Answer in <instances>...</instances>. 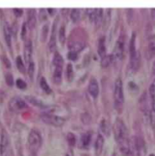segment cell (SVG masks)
<instances>
[{
  "instance_id": "obj_39",
  "label": "cell",
  "mask_w": 155,
  "mask_h": 156,
  "mask_svg": "<svg viewBox=\"0 0 155 156\" xmlns=\"http://www.w3.org/2000/svg\"><path fill=\"white\" fill-rule=\"evenodd\" d=\"M82 121L83 123H89V121H90L91 120V117L90 115H89V114L87 113H85V114H83L82 115Z\"/></svg>"
},
{
  "instance_id": "obj_32",
  "label": "cell",
  "mask_w": 155,
  "mask_h": 156,
  "mask_svg": "<svg viewBox=\"0 0 155 156\" xmlns=\"http://www.w3.org/2000/svg\"><path fill=\"white\" fill-rule=\"evenodd\" d=\"M35 73V65L33 62L28 65V75H29L30 79L33 81V76H34Z\"/></svg>"
},
{
  "instance_id": "obj_25",
  "label": "cell",
  "mask_w": 155,
  "mask_h": 156,
  "mask_svg": "<svg viewBox=\"0 0 155 156\" xmlns=\"http://www.w3.org/2000/svg\"><path fill=\"white\" fill-rule=\"evenodd\" d=\"M100 129L101 131L106 136L110 135V127L109 123H107L106 120H102L100 123Z\"/></svg>"
},
{
  "instance_id": "obj_28",
  "label": "cell",
  "mask_w": 155,
  "mask_h": 156,
  "mask_svg": "<svg viewBox=\"0 0 155 156\" xmlns=\"http://www.w3.org/2000/svg\"><path fill=\"white\" fill-rule=\"evenodd\" d=\"M80 17H81V14H80V11L77 9H73L71 11V13H70V18H71L72 21L74 23L77 22V21H80Z\"/></svg>"
},
{
  "instance_id": "obj_35",
  "label": "cell",
  "mask_w": 155,
  "mask_h": 156,
  "mask_svg": "<svg viewBox=\"0 0 155 156\" xmlns=\"http://www.w3.org/2000/svg\"><path fill=\"white\" fill-rule=\"evenodd\" d=\"M49 33V24H45L43 26V30H42V35H41V40L43 42L46 41V40L47 39Z\"/></svg>"
},
{
  "instance_id": "obj_11",
  "label": "cell",
  "mask_w": 155,
  "mask_h": 156,
  "mask_svg": "<svg viewBox=\"0 0 155 156\" xmlns=\"http://www.w3.org/2000/svg\"><path fill=\"white\" fill-rule=\"evenodd\" d=\"M28 28L33 30L36 24V12L35 9H31L28 11Z\"/></svg>"
},
{
  "instance_id": "obj_2",
  "label": "cell",
  "mask_w": 155,
  "mask_h": 156,
  "mask_svg": "<svg viewBox=\"0 0 155 156\" xmlns=\"http://www.w3.org/2000/svg\"><path fill=\"white\" fill-rule=\"evenodd\" d=\"M114 107L119 113L123 111L124 105V93H123V82L120 78H117L114 83Z\"/></svg>"
},
{
  "instance_id": "obj_24",
  "label": "cell",
  "mask_w": 155,
  "mask_h": 156,
  "mask_svg": "<svg viewBox=\"0 0 155 156\" xmlns=\"http://www.w3.org/2000/svg\"><path fill=\"white\" fill-rule=\"evenodd\" d=\"M39 85H40L41 89H43L46 93H47V94H50V93H51V88H50L49 85L48 84V83H47V81H46L45 77H42L41 79H40Z\"/></svg>"
},
{
  "instance_id": "obj_12",
  "label": "cell",
  "mask_w": 155,
  "mask_h": 156,
  "mask_svg": "<svg viewBox=\"0 0 155 156\" xmlns=\"http://www.w3.org/2000/svg\"><path fill=\"white\" fill-rule=\"evenodd\" d=\"M26 99L28 100V102H29L30 104H32L33 105L38 107V108H46L48 107L43 101H42V100L39 99L35 97V96H26Z\"/></svg>"
},
{
  "instance_id": "obj_1",
  "label": "cell",
  "mask_w": 155,
  "mask_h": 156,
  "mask_svg": "<svg viewBox=\"0 0 155 156\" xmlns=\"http://www.w3.org/2000/svg\"><path fill=\"white\" fill-rule=\"evenodd\" d=\"M114 137L119 146L120 149L125 155H131V148L128 138L127 128L121 119H117L114 125Z\"/></svg>"
},
{
  "instance_id": "obj_4",
  "label": "cell",
  "mask_w": 155,
  "mask_h": 156,
  "mask_svg": "<svg viewBox=\"0 0 155 156\" xmlns=\"http://www.w3.org/2000/svg\"><path fill=\"white\" fill-rule=\"evenodd\" d=\"M41 120L46 124L55 126V127H61L65 122V120L62 117L52 115L51 113H43L41 115Z\"/></svg>"
},
{
  "instance_id": "obj_27",
  "label": "cell",
  "mask_w": 155,
  "mask_h": 156,
  "mask_svg": "<svg viewBox=\"0 0 155 156\" xmlns=\"http://www.w3.org/2000/svg\"><path fill=\"white\" fill-rule=\"evenodd\" d=\"M16 66H17V69L21 73L24 74L26 72L25 66H24V62H23L22 58L21 56H17L16 58Z\"/></svg>"
},
{
  "instance_id": "obj_22",
  "label": "cell",
  "mask_w": 155,
  "mask_h": 156,
  "mask_svg": "<svg viewBox=\"0 0 155 156\" xmlns=\"http://www.w3.org/2000/svg\"><path fill=\"white\" fill-rule=\"evenodd\" d=\"M52 64L55 67H58V66L63 67L64 59L63 58H62V55H60L59 53H58V52H55V55H54L52 60Z\"/></svg>"
},
{
  "instance_id": "obj_48",
  "label": "cell",
  "mask_w": 155,
  "mask_h": 156,
  "mask_svg": "<svg viewBox=\"0 0 155 156\" xmlns=\"http://www.w3.org/2000/svg\"><path fill=\"white\" fill-rule=\"evenodd\" d=\"M66 156H69V155H66Z\"/></svg>"
},
{
  "instance_id": "obj_13",
  "label": "cell",
  "mask_w": 155,
  "mask_h": 156,
  "mask_svg": "<svg viewBox=\"0 0 155 156\" xmlns=\"http://www.w3.org/2000/svg\"><path fill=\"white\" fill-rule=\"evenodd\" d=\"M148 54L149 58L155 56V35H152L148 39Z\"/></svg>"
},
{
  "instance_id": "obj_3",
  "label": "cell",
  "mask_w": 155,
  "mask_h": 156,
  "mask_svg": "<svg viewBox=\"0 0 155 156\" xmlns=\"http://www.w3.org/2000/svg\"><path fill=\"white\" fill-rule=\"evenodd\" d=\"M136 34L133 33L130 41V67L133 71H136L139 67L140 56L135 46Z\"/></svg>"
},
{
  "instance_id": "obj_31",
  "label": "cell",
  "mask_w": 155,
  "mask_h": 156,
  "mask_svg": "<svg viewBox=\"0 0 155 156\" xmlns=\"http://www.w3.org/2000/svg\"><path fill=\"white\" fill-rule=\"evenodd\" d=\"M67 140L70 146H74L77 142V138L73 133H68L67 135Z\"/></svg>"
},
{
  "instance_id": "obj_20",
  "label": "cell",
  "mask_w": 155,
  "mask_h": 156,
  "mask_svg": "<svg viewBox=\"0 0 155 156\" xmlns=\"http://www.w3.org/2000/svg\"><path fill=\"white\" fill-rule=\"evenodd\" d=\"M149 118H150L151 126L154 128H155V99H151L150 112H149Z\"/></svg>"
},
{
  "instance_id": "obj_40",
  "label": "cell",
  "mask_w": 155,
  "mask_h": 156,
  "mask_svg": "<svg viewBox=\"0 0 155 156\" xmlns=\"http://www.w3.org/2000/svg\"><path fill=\"white\" fill-rule=\"evenodd\" d=\"M26 35H27V24L24 23V24H23L22 28H21V36L22 40H24V39H25Z\"/></svg>"
},
{
  "instance_id": "obj_16",
  "label": "cell",
  "mask_w": 155,
  "mask_h": 156,
  "mask_svg": "<svg viewBox=\"0 0 155 156\" xmlns=\"http://www.w3.org/2000/svg\"><path fill=\"white\" fill-rule=\"evenodd\" d=\"M140 105H141V108L142 110V112L145 114H147V115L148 114L149 115L150 108L148 106V101L146 93H143V95L141 96V99H140Z\"/></svg>"
},
{
  "instance_id": "obj_33",
  "label": "cell",
  "mask_w": 155,
  "mask_h": 156,
  "mask_svg": "<svg viewBox=\"0 0 155 156\" xmlns=\"http://www.w3.org/2000/svg\"><path fill=\"white\" fill-rule=\"evenodd\" d=\"M58 37H59V41L62 44H64L65 42V28L64 26H62L58 32Z\"/></svg>"
},
{
  "instance_id": "obj_26",
  "label": "cell",
  "mask_w": 155,
  "mask_h": 156,
  "mask_svg": "<svg viewBox=\"0 0 155 156\" xmlns=\"http://www.w3.org/2000/svg\"><path fill=\"white\" fill-rule=\"evenodd\" d=\"M114 56L113 55H106L105 57H104L103 58H101V65L103 67H107L112 63L113 60H114Z\"/></svg>"
},
{
  "instance_id": "obj_42",
  "label": "cell",
  "mask_w": 155,
  "mask_h": 156,
  "mask_svg": "<svg viewBox=\"0 0 155 156\" xmlns=\"http://www.w3.org/2000/svg\"><path fill=\"white\" fill-rule=\"evenodd\" d=\"M77 55H78V54L75 53V52H69V53H68L69 59H70V60H72V61L77 60Z\"/></svg>"
},
{
  "instance_id": "obj_6",
  "label": "cell",
  "mask_w": 155,
  "mask_h": 156,
  "mask_svg": "<svg viewBox=\"0 0 155 156\" xmlns=\"http://www.w3.org/2000/svg\"><path fill=\"white\" fill-rule=\"evenodd\" d=\"M124 46H125V37L123 35H120L117 40L116 44L114 46L113 50V56L114 58L122 59L124 55Z\"/></svg>"
},
{
  "instance_id": "obj_44",
  "label": "cell",
  "mask_w": 155,
  "mask_h": 156,
  "mask_svg": "<svg viewBox=\"0 0 155 156\" xmlns=\"http://www.w3.org/2000/svg\"><path fill=\"white\" fill-rule=\"evenodd\" d=\"M4 63H5V65H6V67H11V63L10 62H9V60L6 57H4Z\"/></svg>"
},
{
  "instance_id": "obj_29",
  "label": "cell",
  "mask_w": 155,
  "mask_h": 156,
  "mask_svg": "<svg viewBox=\"0 0 155 156\" xmlns=\"http://www.w3.org/2000/svg\"><path fill=\"white\" fill-rule=\"evenodd\" d=\"M103 10L102 9H96V19H95V23L97 25L101 23L102 21V17H103Z\"/></svg>"
},
{
  "instance_id": "obj_38",
  "label": "cell",
  "mask_w": 155,
  "mask_h": 156,
  "mask_svg": "<svg viewBox=\"0 0 155 156\" xmlns=\"http://www.w3.org/2000/svg\"><path fill=\"white\" fill-rule=\"evenodd\" d=\"M16 86L20 89H24L27 88V83L23 80L17 79L16 81Z\"/></svg>"
},
{
  "instance_id": "obj_23",
  "label": "cell",
  "mask_w": 155,
  "mask_h": 156,
  "mask_svg": "<svg viewBox=\"0 0 155 156\" xmlns=\"http://www.w3.org/2000/svg\"><path fill=\"white\" fill-rule=\"evenodd\" d=\"M8 142H9V139H8V136L6 133L4 131L2 134V137H1V144H0V149H1V152L3 153L5 150L6 149L8 146Z\"/></svg>"
},
{
  "instance_id": "obj_34",
  "label": "cell",
  "mask_w": 155,
  "mask_h": 156,
  "mask_svg": "<svg viewBox=\"0 0 155 156\" xmlns=\"http://www.w3.org/2000/svg\"><path fill=\"white\" fill-rule=\"evenodd\" d=\"M87 15L89 17V20L92 22H95L96 15V9H87Z\"/></svg>"
},
{
  "instance_id": "obj_37",
  "label": "cell",
  "mask_w": 155,
  "mask_h": 156,
  "mask_svg": "<svg viewBox=\"0 0 155 156\" xmlns=\"http://www.w3.org/2000/svg\"><path fill=\"white\" fill-rule=\"evenodd\" d=\"M5 81H6V83L9 86H13V84H14V79H13V76H12V74L7 73V74H5Z\"/></svg>"
},
{
  "instance_id": "obj_7",
  "label": "cell",
  "mask_w": 155,
  "mask_h": 156,
  "mask_svg": "<svg viewBox=\"0 0 155 156\" xmlns=\"http://www.w3.org/2000/svg\"><path fill=\"white\" fill-rule=\"evenodd\" d=\"M9 106L11 111L14 112H17L21 110L28 108V105H27L26 102L20 97H17V96H15L10 100L9 103Z\"/></svg>"
},
{
  "instance_id": "obj_18",
  "label": "cell",
  "mask_w": 155,
  "mask_h": 156,
  "mask_svg": "<svg viewBox=\"0 0 155 156\" xmlns=\"http://www.w3.org/2000/svg\"><path fill=\"white\" fill-rule=\"evenodd\" d=\"M104 139L102 135L99 134L97 136V139H96V142H95V150H96V152L98 155L100 154L102 151L103 146H104Z\"/></svg>"
},
{
  "instance_id": "obj_36",
  "label": "cell",
  "mask_w": 155,
  "mask_h": 156,
  "mask_svg": "<svg viewBox=\"0 0 155 156\" xmlns=\"http://www.w3.org/2000/svg\"><path fill=\"white\" fill-rule=\"evenodd\" d=\"M149 95L151 99H155V79L149 86Z\"/></svg>"
},
{
  "instance_id": "obj_46",
  "label": "cell",
  "mask_w": 155,
  "mask_h": 156,
  "mask_svg": "<svg viewBox=\"0 0 155 156\" xmlns=\"http://www.w3.org/2000/svg\"><path fill=\"white\" fill-rule=\"evenodd\" d=\"M152 71H153V74L155 76V61L153 64V66H152Z\"/></svg>"
},
{
  "instance_id": "obj_47",
  "label": "cell",
  "mask_w": 155,
  "mask_h": 156,
  "mask_svg": "<svg viewBox=\"0 0 155 156\" xmlns=\"http://www.w3.org/2000/svg\"><path fill=\"white\" fill-rule=\"evenodd\" d=\"M112 156H117V155H116V154H115V153H114V154H113V155H112Z\"/></svg>"
},
{
  "instance_id": "obj_17",
  "label": "cell",
  "mask_w": 155,
  "mask_h": 156,
  "mask_svg": "<svg viewBox=\"0 0 155 156\" xmlns=\"http://www.w3.org/2000/svg\"><path fill=\"white\" fill-rule=\"evenodd\" d=\"M84 48H85V44L80 41L73 42L69 46L70 52H75L77 54H78L80 51H82Z\"/></svg>"
},
{
  "instance_id": "obj_30",
  "label": "cell",
  "mask_w": 155,
  "mask_h": 156,
  "mask_svg": "<svg viewBox=\"0 0 155 156\" xmlns=\"http://www.w3.org/2000/svg\"><path fill=\"white\" fill-rule=\"evenodd\" d=\"M66 75L67 78L68 80V81H71L73 78V68L71 64H68L67 66L66 70Z\"/></svg>"
},
{
  "instance_id": "obj_43",
  "label": "cell",
  "mask_w": 155,
  "mask_h": 156,
  "mask_svg": "<svg viewBox=\"0 0 155 156\" xmlns=\"http://www.w3.org/2000/svg\"><path fill=\"white\" fill-rule=\"evenodd\" d=\"M13 12L16 17H21L23 14V10L21 9H14Z\"/></svg>"
},
{
  "instance_id": "obj_8",
  "label": "cell",
  "mask_w": 155,
  "mask_h": 156,
  "mask_svg": "<svg viewBox=\"0 0 155 156\" xmlns=\"http://www.w3.org/2000/svg\"><path fill=\"white\" fill-rule=\"evenodd\" d=\"M88 91L93 99H96L99 94V86L97 80L92 78L88 86Z\"/></svg>"
},
{
  "instance_id": "obj_21",
  "label": "cell",
  "mask_w": 155,
  "mask_h": 156,
  "mask_svg": "<svg viewBox=\"0 0 155 156\" xmlns=\"http://www.w3.org/2000/svg\"><path fill=\"white\" fill-rule=\"evenodd\" d=\"M91 142V134L89 133L83 134L80 139V144L83 148H86L89 146Z\"/></svg>"
},
{
  "instance_id": "obj_5",
  "label": "cell",
  "mask_w": 155,
  "mask_h": 156,
  "mask_svg": "<svg viewBox=\"0 0 155 156\" xmlns=\"http://www.w3.org/2000/svg\"><path fill=\"white\" fill-rule=\"evenodd\" d=\"M28 144L31 151L36 152L39 150L42 145V137L39 132L36 131H32L28 136Z\"/></svg>"
},
{
  "instance_id": "obj_14",
  "label": "cell",
  "mask_w": 155,
  "mask_h": 156,
  "mask_svg": "<svg viewBox=\"0 0 155 156\" xmlns=\"http://www.w3.org/2000/svg\"><path fill=\"white\" fill-rule=\"evenodd\" d=\"M98 53L101 58H103L107 55V50H106L105 38L103 36L99 40V46H98Z\"/></svg>"
},
{
  "instance_id": "obj_9",
  "label": "cell",
  "mask_w": 155,
  "mask_h": 156,
  "mask_svg": "<svg viewBox=\"0 0 155 156\" xmlns=\"http://www.w3.org/2000/svg\"><path fill=\"white\" fill-rule=\"evenodd\" d=\"M57 23L58 21H55L53 24L52 29L51 32V36H50V40L49 43V47L51 52H55L56 50V31H57Z\"/></svg>"
},
{
  "instance_id": "obj_45",
  "label": "cell",
  "mask_w": 155,
  "mask_h": 156,
  "mask_svg": "<svg viewBox=\"0 0 155 156\" xmlns=\"http://www.w3.org/2000/svg\"><path fill=\"white\" fill-rule=\"evenodd\" d=\"M151 15H152V17L155 21V9H153L151 10Z\"/></svg>"
},
{
  "instance_id": "obj_10",
  "label": "cell",
  "mask_w": 155,
  "mask_h": 156,
  "mask_svg": "<svg viewBox=\"0 0 155 156\" xmlns=\"http://www.w3.org/2000/svg\"><path fill=\"white\" fill-rule=\"evenodd\" d=\"M24 55L25 62L29 65L31 62V58H32L33 55V44L30 40L26 41L25 46H24Z\"/></svg>"
},
{
  "instance_id": "obj_19",
  "label": "cell",
  "mask_w": 155,
  "mask_h": 156,
  "mask_svg": "<svg viewBox=\"0 0 155 156\" xmlns=\"http://www.w3.org/2000/svg\"><path fill=\"white\" fill-rule=\"evenodd\" d=\"M62 71H63V67H61V66L55 67V70H54V74H53V78H54L55 83L59 84L62 82Z\"/></svg>"
},
{
  "instance_id": "obj_41",
  "label": "cell",
  "mask_w": 155,
  "mask_h": 156,
  "mask_svg": "<svg viewBox=\"0 0 155 156\" xmlns=\"http://www.w3.org/2000/svg\"><path fill=\"white\" fill-rule=\"evenodd\" d=\"M39 20L40 21H44V20H46V18H47V15H46V11L44 10V9H40V11H39Z\"/></svg>"
},
{
  "instance_id": "obj_15",
  "label": "cell",
  "mask_w": 155,
  "mask_h": 156,
  "mask_svg": "<svg viewBox=\"0 0 155 156\" xmlns=\"http://www.w3.org/2000/svg\"><path fill=\"white\" fill-rule=\"evenodd\" d=\"M3 31L5 43H6L8 46L10 47L11 45H12V31H11V28L8 23H5V24H4Z\"/></svg>"
}]
</instances>
